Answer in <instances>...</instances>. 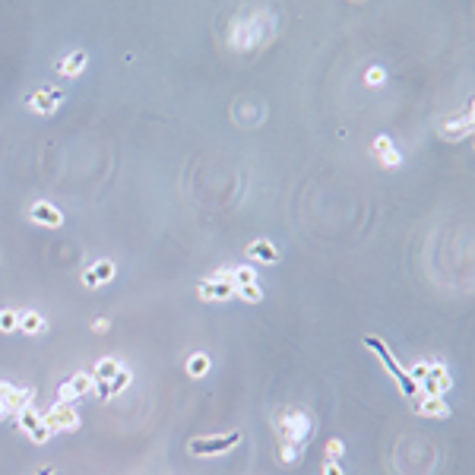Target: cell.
<instances>
[{"label":"cell","instance_id":"cell-1","mask_svg":"<svg viewBox=\"0 0 475 475\" xmlns=\"http://www.w3.org/2000/svg\"><path fill=\"white\" fill-rule=\"evenodd\" d=\"M279 437H282V459L295 463L298 459V447L308 441L311 435V418L304 415L301 409H286L279 415Z\"/></svg>","mask_w":475,"mask_h":475},{"label":"cell","instance_id":"cell-2","mask_svg":"<svg viewBox=\"0 0 475 475\" xmlns=\"http://www.w3.org/2000/svg\"><path fill=\"white\" fill-rule=\"evenodd\" d=\"M364 345H368L371 352L377 355V358L384 361V368L390 371V377H393L396 384H399V390H402V393H406V396H409V399H418V396H421V390H418V384H415V380H412V377H409V371H406V368H402V364H399V361L393 358V352L386 349V343H384V339H380V336H371V333H368V336H364Z\"/></svg>","mask_w":475,"mask_h":475},{"label":"cell","instance_id":"cell-3","mask_svg":"<svg viewBox=\"0 0 475 475\" xmlns=\"http://www.w3.org/2000/svg\"><path fill=\"white\" fill-rule=\"evenodd\" d=\"M45 428H48L51 435L54 431H76L80 428V415H76L73 402H58V406H51L45 415H41Z\"/></svg>","mask_w":475,"mask_h":475},{"label":"cell","instance_id":"cell-4","mask_svg":"<svg viewBox=\"0 0 475 475\" xmlns=\"http://www.w3.org/2000/svg\"><path fill=\"white\" fill-rule=\"evenodd\" d=\"M200 298H203V301H225V298H235L231 270H222V273H216V276L203 279V282H200Z\"/></svg>","mask_w":475,"mask_h":475},{"label":"cell","instance_id":"cell-5","mask_svg":"<svg viewBox=\"0 0 475 475\" xmlns=\"http://www.w3.org/2000/svg\"><path fill=\"white\" fill-rule=\"evenodd\" d=\"M238 441H241V431H229L222 437H194L190 441V453L194 456H216V453H225L231 447H238Z\"/></svg>","mask_w":475,"mask_h":475},{"label":"cell","instance_id":"cell-6","mask_svg":"<svg viewBox=\"0 0 475 475\" xmlns=\"http://www.w3.org/2000/svg\"><path fill=\"white\" fill-rule=\"evenodd\" d=\"M16 425L23 428V435L29 437L32 443H45L51 437V431L45 428V421H41V412H35L32 402H29V406H23V409L16 412Z\"/></svg>","mask_w":475,"mask_h":475},{"label":"cell","instance_id":"cell-7","mask_svg":"<svg viewBox=\"0 0 475 475\" xmlns=\"http://www.w3.org/2000/svg\"><path fill=\"white\" fill-rule=\"evenodd\" d=\"M453 386V377L447 374L443 364H428V374L418 380L421 396H447V390Z\"/></svg>","mask_w":475,"mask_h":475},{"label":"cell","instance_id":"cell-8","mask_svg":"<svg viewBox=\"0 0 475 475\" xmlns=\"http://www.w3.org/2000/svg\"><path fill=\"white\" fill-rule=\"evenodd\" d=\"M92 384H95V377L92 374H86V371H80V374H73L67 384H60V390H58V396H60V402H73V399H80V396H86V393H92Z\"/></svg>","mask_w":475,"mask_h":475},{"label":"cell","instance_id":"cell-9","mask_svg":"<svg viewBox=\"0 0 475 475\" xmlns=\"http://www.w3.org/2000/svg\"><path fill=\"white\" fill-rule=\"evenodd\" d=\"M29 219L35 222V225H45V229H60L64 225V213H60L54 203H32L29 206Z\"/></svg>","mask_w":475,"mask_h":475},{"label":"cell","instance_id":"cell-10","mask_svg":"<svg viewBox=\"0 0 475 475\" xmlns=\"http://www.w3.org/2000/svg\"><path fill=\"white\" fill-rule=\"evenodd\" d=\"M64 102V92L60 89H51V86H41V89H35L32 95H29V108L32 111H38V115H51L54 108Z\"/></svg>","mask_w":475,"mask_h":475},{"label":"cell","instance_id":"cell-11","mask_svg":"<svg viewBox=\"0 0 475 475\" xmlns=\"http://www.w3.org/2000/svg\"><path fill=\"white\" fill-rule=\"evenodd\" d=\"M111 279H115V263L111 260H99L82 270V286L86 288H99L105 282H111Z\"/></svg>","mask_w":475,"mask_h":475},{"label":"cell","instance_id":"cell-12","mask_svg":"<svg viewBox=\"0 0 475 475\" xmlns=\"http://www.w3.org/2000/svg\"><path fill=\"white\" fill-rule=\"evenodd\" d=\"M415 412L418 415H428V418H447L450 415V406H447L443 396H418Z\"/></svg>","mask_w":475,"mask_h":475},{"label":"cell","instance_id":"cell-13","mask_svg":"<svg viewBox=\"0 0 475 475\" xmlns=\"http://www.w3.org/2000/svg\"><path fill=\"white\" fill-rule=\"evenodd\" d=\"M86 64H89V54H86V51H73V54H67V58L58 64V73L67 76V80H73V76H80L82 70H86Z\"/></svg>","mask_w":475,"mask_h":475},{"label":"cell","instance_id":"cell-14","mask_svg":"<svg viewBox=\"0 0 475 475\" xmlns=\"http://www.w3.org/2000/svg\"><path fill=\"white\" fill-rule=\"evenodd\" d=\"M472 127L475 124L469 121V117H453V121H447L441 127V137H447V139H463V137H469L472 133Z\"/></svg>","mask_w":475,"mask_h":475},{"label":"cell","instance_id":"cell-15","mask_svg":"<svg viewBox=\"0 0 475 475\" xmlns=\"http://www.w3.org/2000/svg\"><path fill=\"white\" fill-rule=\"evenodd\" d=\"M374 152H377V156H380V162H384V165H390V168L402 162V156H399V152H396V149H393V143H390V139H386V137H377V139H374Z\"/></svg>","mask_w":475,"mask_h":475},{"label":"cell","instance_id":"cell-16","mask_svg":"<svg viewBox=\"0 0 475 475\" xmlns=\"http://www.w3.org/2000/svg\"><path fill=\"white\" fill-rule=\"evenodd\" d=\"M247 251H251V257H254V260H263V263H276L279 260V251L270 244V241H266V238L254 241V244L247 247Z\"/></svg>","mask_w":475,"mask_h":475},{"label":"cell","instance_id":"cell-17","mask_svg":"<svg viewBox=\"0 0 475 475\" xmlns=\"http://www.w3.org/2000/svg\"><path fill=\"white\" fill-rule=\"evenodd\" d=\"M19 329L23 333H29V336H38V333H45V317L35 311H25L19 314Z\"/></svg>","mask_w":475,"mask_h":475},{"label":"cell","instance_id":"cell-18","mask_svg":"<svg viewBox=\"0 0 475 475\" xmlns=\"http://www.w3.org/2000/svg\"><path fill=\"white\" fill-rule=\"evenodd\" d=\"M130 380H133V374H130L127 368H121L115 377H111V380H105V386H108V399H111V396H117V393H124V390L130 386Z\"/></svg>","mask_w":475,"mask_h":475},{"label":"cell","instance_id":"cell-19","mask_svg":"<svg viewBox=\"0 0 475 475\" xmlns=\"http://www.w3.org/2000/svg\"><path fill=\"white\" fill-rule=\"evenodd\" d=\"M29 399H32V390H16V386H13V393L3 399V406H7V415H10V412H19L23 406H29Z\"/></svg>","mask_w":475,"mask_h":475},{"label":"cell","instance_id":"cell-20","mask_svg":"<svg viewBox=\"0 0 475 475\" xmlns=\"http://www.w3.org/2000/svg\"><path fill=\"white\" fill-rule=\"evenodd\" d=\"M117 371H121L117 358H102L99 364H95V371H92V377H95V380H111Z\"/></svg>","mask_w":475,"mask_h":475},{"label":"cell","instance_id":"cell-21","mask_svg":"<svg viewBox=\"0 0 475 475\" xmlns=\"http://www.w3.org/2000/svg\"><path fill=\"white\" fill-rule=\"evenodd\" d=\"M187 374H190V377H206V374H209V358H206L203 352L190 355V361H187Z\"/></svg>","mask_w":475,"mask_h":475},{"label":"cell","instance_id":"cell-22","mask_svg":"<svg viewBox=\"0 0 475 475\" xmlns=\"http://www.w3.org/2000/svg\"><path fill=\"white\" fill-rule=\"evenodd\" d=\"M235 295L244 298V301H251V304H257V301H263V288L257 286V282H251V286H238Z\"/></svg>","mask_w":475,"mask_h":475},{"label":"cell","instance_id":"cell-23","mask_svg":"<svg viewBox=\"0 0 475 475\" xmlns=\"http://www.w3.org/2000/svg\"><path fill=\"white\" fill-rule=\"evenodd\" d=\"M231 282L238 286H251V282H257V273L251 270V266H241V270H231Z\"/></svg>","mask_w":475,"mask_h":475},{"label":"cell","instance_id":"cell-24","mask_svg":"<svg viewBox=\"0 0 475 475\" xmlns=\"http://www.w3.org/2000/svg\"><path fill=\"white\" fill-rule=\"evenodd\" d=\"M19 329V314L16 311H0V333H13Z\"/></svg>","mask_w":475,"mask_h":475},{"label":"cell","instance_id":"cell-25","mask_svg":"<svg viewBox=\"0 0 475 475\" xmlns=\"http://www.w3.org/2000/svg\"><path fill=\"white\" fill-rule=\"evenodd\" d=\"M343 441H336V437H333V441L327 443V456H329V463H339V459H343Z\"/></svg>","mask_w":475,"mask_h":475},{"label":"cell","instance_id":"cell-26","mask_svg":"<svg viewBox=\"0 0 475 475\" xmlns=\"http://www.w3.org/2000/svg\"><path fill=\"white\" fill-rule=\"evenodd\" d=\"M364 80H368L371 86H380V82H384V70H380V67H371L368 73H364Z\"/></svg>","mask_w":475,"mask_h":475},{"label":"cell","instance_id":"cell-27","mask_svg":"<svg viewBox=\"0 0 475 475\" xmlns=\"http://www.w3.org/2000/svg\"><path fill=\"white\" fill-rule=\"evenodd\" d=\"M425 374H428V361H418L415 368L409 371V377H412V380H415V384H418V380H421V377H425Z\"/></svg>","mask_w":475,"mask_h":475},{"label":"cell","instance_id":"cell-28","mask_svg":"<svg viewBox=\"0 0 475 475\" xmlns=\"http://www.w3.org/2000/svg\"><path fill=\"white\" fill-rule=\"evenodd\" d=\"M108 327H111V323H108L105 317H102V320H95V323H92V329H95V333H108Z\"/></svg>","mask_w":475,"mask_h":475},{"label":"cell","instance_id":"cell-29","mask_svg":"<svg viewBox=\"0 0 475 475\" xmlns=\"http://www.w3.org/2000/svg\"><path fill=\"white\" fill-rule=\"evenodd\" d=\"M323 475H343V466H339V463H329V466L323 469Z\"/></svg>","mask_w":475,"mask_h":475},{"label":"cell","instance_id":"cell-30","mask_svg":"<svg viewBox=\"0 0 475 475\" xmlns=\"http://www.w3.org/2000/svg\"><path fill=\"white\" fill-rule=\"evenodd\" d=\"M10 393H13V386H10V384H0V399H7Z\"/></svg>","mask_w":475,"mask_h":475},{"label":"cell","instance_id":"cell-31","mask_svg":"<svg viewBox=\"0 0 475 475\" xmlns=\"http://www.w3.org/2000/svg\"><path fill=\"white\" fill-rule=\"evenodd\" d=\"M35 475H54V469H51V466H41V469H38V472H35Z\"/></svg>","mask_w":475,"mask_h":475},{"label":"cell","instance_id":"cell-32","mask_svg":"<svg viewBox=\"0 0 475 475\" xmlns=\"http://www.w3.org/2000/svg\"><path fill=\"white\" fill-rule=\"evenodd\" d=\"M7 415V406H3V399H0V418Z\"/></svg>","mask_w":475,"mask_h":475}]
</instances>
